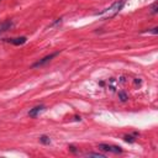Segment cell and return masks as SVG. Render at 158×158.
<instances>
[{
  "label": "cell",
  "instance_id": "obj_5",
  "mask_svg": "<svg viewBox=\"0 0 158 158\" xmlns=\"http://www.w3.org/2000/svg\"><path fill=\"white\" fill-rule=\"evenodd\" d=\"M12 26H14V22H12L11 20H6V21L1 22V23H0V33L9 31V30H10Z\"/></svg>",
  "mask_w": 158,
  "mask_h": 158
},
{
  "label": "cell",
  "instance_id": "obj_9",
  "mask_svg": "<svg viewBox=\"0 0 158 158\" xmlns=\"http://www.w3.org/2000/svg\"><path fill=\"white\" fill-rule=\"evenodd\" d=\"M125 141H126V142L132 143V142H135V138H133L132 136H125Z\"/></svg>",
  "mask_w": 158,
  "mask_h": 158
},
{
  "label": "cell",
  "instance_id": "obj_2",
  "mask_svg": "<svg viewBox=\"0 0 158 158\" xmlns=\"http://www.w3.org/2000/svg\"><path fill=\"white\" fill-rule=\"evenodd\" d=\"M99 148L102 149V151H106V152H112V153H121L122 152V148L121 147L112 146V144H106V143H100L99 144Z\"/></svg>",
  "mask_w": 158,
  "mask_h": 158
},
{
  "label": "cell",
  "instance_id": "obj_4",
  "mask_svg": "<svg viewBox=\"0 0 158 158\" xmlns=\"http://www.w3.org/2000/svg\"><path fill=\"white\" fill-rule=\"evenodd\" d=\"M5 42H9V43H11V44H14V46H21V44H23L26 41H27V38L26 37H16V38H6V40H4Z\"/></svg>",
  "mask_w": 158,
  "mask_h": 158
},
{
  "label": "cell",
  "instance_id": "obj_6",
  "mask_svg": "<svg viewBox=\"0 0 158 158\" xmlns=\"http://www.w3.org/2000/svg\"><path fill=\"white\" fill-rule=\"evenodd\" d=\"M43 110H44V106H43V105L36 106V107H33V109H31V110L28 111V116H31V117H36V116H38Z\"/></svg>",
  "mask_w": 158,
  "mask_h": 158
},
{
  "label": "cell",
  "instance_id": "obj_8",
  "mask_svg": "<svg viewBox=\"0 0 158 158\" xmlns=\"http://www.w3.org/2000/svg\"><path fill=\"white\" fill-rule=\"evenodd\" d=\"M88 157H99V158H104L105 156L104 154H100V153H86Z\"/></svg>",
  "mask_w": 158,
  "mask_h": 158
},
{
  "label": "cell",
  "instance_id": "obj_1",
  "mask_svg": "<svg viewBox=\"0 0 158 158\" xmlns=\"http://www.w3.org/2000/svg\"><path fill=\"white\" fill-rule=\"evenodd\" d=\"M125 4H126V0H117V1H115L110 7L102 10L101 12H99V14H96V15L102 16V17H105V19H107V17H114L115 15H117V14L122 10V7L125 6Z\"/></svg>",
  "mask_w": 158,
  "mask_h": 158
},
{
  "label": "cell",
  "instance_id": "obj_3",
  "mask_svg": "<svg viewBox=\"0 0 158 158\" xmlns=\"http://www.w3.org/2000/svg\"><path fill=\"white\" fill-rule=\"evenodd\" d=\"M58 53H59V52H54V53H51V54H48V56L43 57L42 59L37 60V62H36V63H35L32 67H33V68H38V67H42V65H44V64H46V63H48V62H49L52 58H54V57H56Z\"/></svg>",
  "mask_w": 158,
  "mask_h": 158
},
{
  "label": "cell",
  "instance_id": "obj_11",
  "mask_svg": "<svg viewBox=\"0 0 158 158\" xmlns=\"http://www.w3.org/2000/svg\"><path fill=\"white\" fill-rule=\"evenodd\" d=\"M152 12H154V14L157 12V4L153 5V7H152Z\"/></svg>",
  "mask_w": 158,
  "mask_h": 158
},
{
  "label": "cell",
  "instance_id": "obj_7",
  "mask_svg": "<svg viewBox=\"0 0 158 158\" xmlns=\"http://www.w3.org/2000/svg\"><path fill=\"white\" fill-rule=\"evenodd\" d=\"M40 141H41L42 143H44V144H49V143H51V139H49V137H47V136H41V137H40Z\"/></svg>",
  "mask_w": 158,
  "mask_h": 158
},
{
  "label": "cell",
  "instance_id": "obj_10",
  "mask_svg": "<svg viewBox=\"0 0 158 158\" xmlns=\"http://www.w3.org/2000/svg\"><path fill=\"white\" fill-rule=\"evenodd\" d=\"M118 95H120V98H121V100H122V101H126V100H127V96H126V94H123V93H120Z\"/></svg>",
  "mask_w": 158,
  "mask_h": 158
}]
</instances>
